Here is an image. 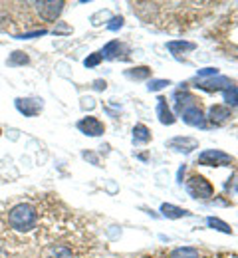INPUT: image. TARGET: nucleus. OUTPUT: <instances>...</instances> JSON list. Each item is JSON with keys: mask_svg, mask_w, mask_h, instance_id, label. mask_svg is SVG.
<instances>
[{"mask_svg": "<svg viewBox=\"0 0 238 258\" xmlns=\"http://www.w3.org/2000/svg\"><path fill=\"white\" fill-rule=\"evenodd\" d=\"M232 82L224 76H214V78H208V80H197V88L203 90V92H224Z\"/></svg>", "mask_w": 238, "mask_h": 258, "instance_id": "7", "label": "nucleus"}, {"mask_svg": "<svg viewBox=\"0 0 238 258\" xmlns=\"http://www.w3.org/2000/svg\"><path fill=\"white\" fill-rule=\"evenodd\" d=\"M151 141V129L143 123H137L133 127V143L135 145H143V143H149Z\"/></svg>", "mask_w": 238, "mask_h": 258, "instance_id": "14", "label": "nucleus"}, {"mask_svg": "<svg viewBox=\"0 0 238 258\" xmlns=\"http://www.w3.org/2000/svg\"><path fill=\"white\" fill-rule=\"evenodd\" d=\"M96 107V99L92 96H86V97H82V109L84 111H92Z\"/></svg>", "mask_w": 238, "mask_h": 258, "instance_id": "28", "label": "nucleus"}, {"mask_svg": "<svg viewBox=\"0 0 238 258\" xmlns=\"http://www.w3.org/2000/svg\"><path fill=\"white\" fill-rule=\"evenodd\" d=\"M230 163H232V157L220 149H206L197 159V165H204V167H226Z\"/></svg>", "mask_w": 238, "mask_h": 258, "instance_id": "3", "label": "nucleus"}, {"mask_svg": "<svg viewBox=\"0 0 238 258\" xmlns=\"http://www.w3.org/2000/svg\"><path fill=\"white\" fill-rule=\"evenodd\" d=\"M236 258H238V256H236Z\"/></svg>", "mask_w": 238, "mask_h": 258, "instance_id": "34", "label": "nucleus"}, {"mask_svg": "<svg viewBox=\"0 0 238 258\" xmlns=\"http://www.w3.org/2000/svg\"><path fill=\"white\" fill-rule=\"evenodd\" d=\"M157 117H159V121L163 125H173L177 121V117H175V113L171 111V107L167 105V99L165 97H159L157 99Z\"/></svg>", "mask_w": 238, "mask_h": 258, "instance_id": "12", "label": "nucleus"}, {"mask_svg": "<svg viewBox=\"0 0 238 258\" xmlns=\"http://www.w3.org/2000/svg\"><path fill=\"white\" fill-rule=\"evenodd\" d=\"M187 193L193 199H210L214 195V187L204 179L203 175H193L187 181Z\"/></svg>", "mask_w": 238, "mask_h": 258, "instance_id": "2", "label": "nucleus"}, {"mask_svg": "<svg viewBox=\"0 0 238 258\" xmlns=\"http://www.w3.org/2000/svg\"><path fill=\"white\" fill-rule=\"evenodd\" d=\"M185 171H187V165L183 163V165L179 167V173H177V183H179V185L183 183V175H185Z\"/></svg>", "mask_w": 238, "mask_h": 258, "instance_id": "32", "label": "nucleus"}, {"mask_svg": "<svg viewBox=\"0 0 238 258\" xmlns=\"http://www.w3.org/2000/svg\"><path fill=\"white\" fill-rule=\"evenodd\" d=\"M107 88V82L105 80H96L94 82V90H98V92H103Z\"/></svg>", "mask_w": 238, "mask_h": 258, "instance_id": "31", "label": "nucleus"}, {"mask_svg": "<svg viewBox=\"0 0 238 258\" xmlns=\"http://www.w3.org/2000/svg\"><path fill=\"white\" fill-rule=\"evenodd\" d=\"M169 149L177 151V153L189 155V153H193L195 149H199V141H197L195 137H183V135H179V137H173L169 141Z\"/></svg>", "mask_w": 238, "mask_h": 258, "instance_id": "8", "label": "nucleus"}, {"mask_svg": "<svg viewBox=\"0 0 238 258\" xmlns=\"http://www.w3.org/2000/svg\"><path fill=\"white\" fill-rule=\"evenodd\" d=\"M62 10H64V2L62 0H44V2L36 4V12L46 22H54L62 14Z\"/></svg>", "mask_w": 238, "mask_h": 258, "instance_id": "4", "label": "nucleus"}, {"mask_svg": "<svg viewBox=\"0 0 238 258\" xmlns=\"http://www.w3.org/2000/svg\"><path fill=\"white\" fill-rule=\"evenodd\" d=\"M71 32V28H69L68 24H60L58 28H54V34L58 36V34H69Z\"/></svg>", "mask_w": 238, "mask_h": 258, "instance_id": "29", "label": "nucleus"}, {"mask_svg": "<svg viewBox=\"0 0 238 258\" xmlns=\"http://www.w3.org/2000/svg\"><path fill=\"white\" fill-rule=\"evenodd\" d=\"M84 159H88V161H92V163H94V165H96V167L100 165V159H98V155H94V153H90V151H86V153H84Z\"/></svg>", "mask_w": 238, "mask_h": 258, "instance_id": "30", "label": "nucleus"}, {"mask_svg": "<svg viewBox=\"0 0 238 258\" xmlns=\"http://www.w3.org/2000/svg\"><path fill=\"white\" fill-rule=\"evenodd\" d=\"M102 60H103L102 54H100V52H94V54H90V56L84 60V66H86V68H96V66L102 64Z\"/></svg>", "mask_w": 238, "mask_h": 258, "instance_id": "25", "label": "nucleus"}, {"mask_svg": "<svg viewBox=\"0 0 238 258\" xmlns=\"http://www.w3.org/2000/svg\"><path fill=\"white\" fill-rule=\"evenodd\" d=\"M123 24H125V18H123V16H111L109 22H107V30L117 32V30L123 28Z\"/></svg>", "mask_w": 238, "mask_h": 258, "instance_id": "23", "label": "nucleus"}, {"mask_svg": "<svg viewBox=\"0 0 238 258\" xmlns=\"http://www.w3.org/2000/svg\"><path fill=\"white\" fill-rule=\"evenodd\" d=\"M121 50H123V44H119L117 40H113V42H109V44L103 46V50L100 54H102V58H105V60H115Z\"/></svg>", "mask_w": 238, "mask_h": 258, "instance_id": "17", "label": "nucleus"}, {"mask_svg": "<svg viewBox=\"0 0 238 258\" xmlns=\"http://www.w3.org/2000/svg\"><path fill=\"white\" fill-rule=\"evenodd\" d=\"M161 213H163V217H167V219H183V217H191V213L187 211V209H181V207H177V205H171V203H163L161 205Z\"/></svg>", "mask_w": 238, "mask_h": 258, "instance_id": "13", "label": "nucleus"}, {"mask_svg": "<svg viewBox=\"0 0 238 258\" xmlns=\"http://www.w3.org/2000/svg\"><path fill=\"white\" fill-rule=\"evenodd\" d=\"M222 96H224V101H226V107H236L238 105V86L230 84V86L222 92Z\"/></svg>", "mask_w": 238, "mask_h": 258, "instance_id": "21", "label": "nucleus"}, {"mask_svg": "<svg viewBox=\"0 0 238 258\" xmlns=\"http://www.w3.org/2000/svg\"><path fill=\"white\" fill-rule=\"evenodd\" d=\"M0 135H2V129H0Z\"/></svg>", "mask_w": 238, "mask_h": 258, "instance_id": "33", "label": "nucleus"}, {"mask_svg": "<svg viewBox=\"0 0 238 258\" xmlns=\"http://www.w3.org/2000/svg\"><path fill=\"white\" fill-rule=\"evenodd\" d=\"M28 62H30L28 54H26V52H22V50H16V52H12V54H10V58H8V62H6V64L10 66V68H18V66H26Z\"/></svg>", "mask_w": 238, "mask_h": 258, "instance_id": "19", "label": "nucleus"}, {"mask_svg": "<svg viewBox=\"0 0 238 258\" xmlns=\"http://www.w3.org/2000/svg\"><path fill=\"white\" fill-rule=\"evenodd\" d=\"M214 76H218V68H203V70H199L197 80H199V78L208 80V78H214Z\"/></svg>", "mask_w": 238, "mask_h": 258, "instance_id": "26", "label": "nucleus"}, {"mask_svg": "<svg viewBox=\"0 0 238 258\" xmlns=\"http://www.w3.org/2000/svg\"><path fill=\"white\" fill-rule=\"evenodd\" d=\"M228 117H230V107L226 105H212L208 109V121L212 125H222L228 121Z\"/></svg>", "mask_w": 238, "mask_h": 258, "instance_id": "11", "label": "nucleus"}, {"mask_svg": "<svg viewBox=\"0 0 238 258\" xmlns=\"http://www.w3.org/2000/svg\"><path fill=\"white\" fill-rule=\"evenodd\" d=\"M169 258H201V254L193 246H181V248H175Z\"/></svg>", "mask_w": 238, "mask_h": 258, "instance_id": "20", "label": "nucleus"}, {"mask_svg": "<svg viewBox=\"0 0 238 258\" xmlns=\"http://www.w3.org/2000/svg\"><path fill=\"white\" fill-rule=\"evenodd\" d=\"M36 223H38V211L30 203H20V205L12 207L10 213H8V225L18 232L34 230Z\"/></svg>", "mask_w": 238, "mask_h": 258, "instance_id": "1", "label": "nucleus"}, {"mask_svg": "<svg viewBox=\"0 0 238 258\" xmlns=\"http://www.w3.org/2000/svg\"><path fill=\"white\" fill-rule=\"evenodd\" d=\"M44 34H48L46 28H40V30H34V32H24L18 36V40H32V38H40V36H44Z\"/></svg>", "mask_w": 238, "mask_h": 258, "instance_id": "27", "label": "nucleus"}, {"mask_svg": "<svg viewBox=\"0 0 238 258\" xmlns=\"http://www.w3.org/2000/svg\"><path fill=\"white\" fill-rule=\"evenodd\" d=\"M167 48L177 56V54H181V52H191V50H195L197 46H195L193 42H187V40H171V42H167Z\"/></svg>", "mask_w": 238, "mask_h": 258, "instance_id": "16", "label": "nucleus"}, {"mask_svg": "<svg viewBox=\"0 0 238 258\" xmlns=\"http://www.w3.org/2000/svg\"><path fill=\"white\" fill-rule=\"evenodd\" d=\"M175 109H177V113L181 115L185 109H189V107H193V105H197V97L193 96L191 92H187V90H179V92H175Z\"/></svg>", "mask_w": 238, "mask_h": 258, "instance_id": "10", "label": "nucleus"}, {"mask_svg": "<svg viewBox=\"0 0 238 258\" xmlns=\"http://www.w3.org/2000/svg\"><path fill=\"white\" fill-rule=\"evenodd\" d=\"M181 117H183V121H185L187 125H191V127H199V129L206 127V117L203 115V111H201L199 105H193V107L185 109V111L181 113Z\"/></svg>", "mask_w": 238, "mask_h": 258, "instance_id": "9", "label": "nucleus"}, {"mask_svg": "<svg viewBox=\"0 0 238 258\" xmlns=\"http://www.w3.org/2000/svg\"><path fill=\"white\" fill-rule=\"evenodd\" d=\"M77 129L84 135H88V137H100V135H103V131H105V125H103L98 117L88 115V117H84V119L77 121Z\"/></svg>", "mask_w": 238, "mask_h": 258, "instance_id": "6", "label": "nucleus"}, {"mask_svg": "<svg viewBox=\"0 0 238 258\" xmlns=\"http://www.w3.org/2000/svg\"><path fill=\"white\" fill-rule=\"evenodd\" d=\"M206 225L210 226V228H214V230H218V232L232 234V228H230V225H226L224 221H220V219H216V217H208V219H206Z\"/></svg>", "mask_w": 238, "mask_h": 258, "instance_id": "22", "label": "nucleus"}, {"mask_svg": "<svg viewBox=\"0 0 238 258\" xmlns=\"http://www.w3.org/2000/svg\"><path fill=\"white\" fill-rule=\"evenodd\" d=\"M46 258H73L66 244H52L46 248Z\"/></svg>", "mask_w": 238, "mask_h": 258, "instance_id": "15", "label": "nucleus"}, {"mask_svg": "<svg viewBox=\"0 0 238 258\" xmlns=\"http://www.w3.org/2000/svg\"><path fill=\"white\" fill-rule=\"evenodd\" d=\"M167 86H171L169 80H149L147 82V90L149 92H159V90H163Z\"/></svg>", "mask_w": 238, "mask_h": 258, "instance_id": "24", "label": "nucleus"}, {"mask_svg": "<svg viewBox=\"0 0 238 258\" xmlns=\"http://www.w3.org/2000/svg\"><path fill=\"white\" fill-rule=\"evenodd\" d=\"M125 76H127L129 80H135V82H141V80H147V78L151 76V68H147V66H139V68H131V70H127V72H125Z\"/></svg>", "mask_w": 238, "mask_h": 258, "instance_id": "18", "label": "nucleus"}, {"mask_svg": "<svg viewBox=\"0 0 238 258\" xmlns=\"http://www.w3.org/2000/svg\"><path fill=\"white\" fill-rule=\"evenodd\" d=\"M14 105H16V109H18L24 117H36V115L42 111L44 101H42L40 97H18V99L14 101Z\"/></svg>", "mask_w": 238, "mask_h": 258, "instance_id": "5", "label": "nucleus"}]
</instances>
